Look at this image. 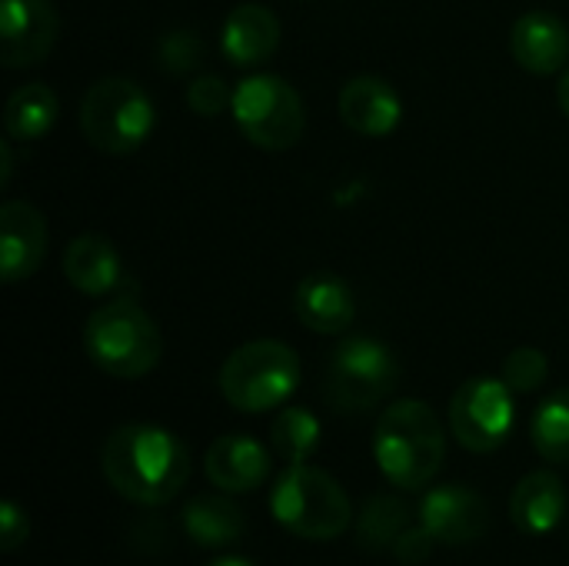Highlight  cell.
<instances>
[{"label":"cell","instance_id":"obj_26","mask_svg":"<svg viewBox=\"0 0 569 566\" xmlns=\"http://www.w3.org/2000/svg\"><path fill=\"white\" fill-rule=\"evenodd\" d=\"M187 103H190V110L200 113V117H217V113L230 110L233 90L227 87L223 77L207 73V77H197V80L187 87Z\"/></svg>","mask_w":569,"mask_h":566},{"label":"cell","instance_id":"obj_20","mask_svg":"<svg viewBox=\"0 0 569 566\" xmlns=\"http://www.w3.org/2000/svg\"><path fill=\"white\" fill-rule=\"evenodd\" d=\"M57 113H60V100L57 93L33 80V83H23L10 93L7 107H3V127H7V137L10 140H40L50 133V127L57 123Z\"/></svg>","mask_w":569,"mask_h":566},{"label":"cell","instance_id":"obj_10","mask_svg":"<svg viewBox=\"0 0 569 566\" xmlns=\"http://www.w3.org/2000/svg\"><path fill=\"white\" fill-rule=\"evenodd\" d=\"M60 33V17L50 0L0 3V63L10 70L47 60Z\"/></svg>","mask_w":569,"mask_h":566},{"label":"cell","instance_id":"obj_15","mask_svg":"<svg viewBox=\"0 0 569 566\" xmlns=\"http://www.w3.org/2000/svg\"><path fill=\"white\" fill-rule=\"evenodd\" d=\"M293 314L307 330L337 337L353 324V314H357L353 290L337 274L313 270L293 290Z\"/></svg>","mask_w":569,"mask_h":566},{"label":"cell","instance_id":"obj_4","mask_svg":"<svg viewBox=\"0 0 569 566\" xmlns=\"http://www.w3.org/2000/svg\"><path fill=\"white\" fill-rule=\"evenodd\" d=\"M80 130L100 153H133L147 143L157 127L150 93L130 77H100L80 100Z\"/></svg>","mask_w":569,"mask_h":566},{"label":"cell","instance_id":"obj_9","mask_svg":"<svg viewBox=\"0 0 569 566\" xmlns=\"http://www.w3.org/2000/svg\"><path fill=\"white\" fill-rule=\"evenodd\" d=\"M513 390L503 377H470L450 400V430L470 454H493L513 430Z\"/></svg>","mask_w":569,"mask_h":566},{"label":"cell","instance_id":"obj_1","mask_svg":"<svg viewBox=\"0 0 569 566\" xmlns=\"http://www.w3.org/2000/svg\"><path fill=\"white\" fill-rule=\"evenodd\" d=\"M100 470L123 500L160 507L187 487L190 450L177 434L163 427L123 424L103 440Z\"/></svg>","mask_w":569,"mask_h":566},{"label":"cell","instance_id":"obj_19","mask_svg":"<svg viewBox=\"0 0 569 566\" xmlns=\"http://www.w3.org/2000/svg\"><path fill=\"white\" fill-rule=\"evenodd\" d=\"M563 514H567V487L560 474L533 470L517 484L513 500H510V517L520 534L543 537L560 527Z\"/></svg>","mask_w":569,"mask_h":566},{"label":"cell","instance_id":"obj_16","mask_svg":"<svg viewBox=\"0 0 569 566\" xmlns=\"http://www.w3.org/2000/svg\"><path fill=\"white\" fill-rule=\"evenodd\" d=\"M510 50L517 63L530 73L550 77L569 60V30L557 13L530 10L510 30Z\"/></svg>","mask_w":569,"mask_h":566},{"label":"cell","instance_id":"obj_29","mask_svg":"<svg viewBox=\"0 0 569 566\" xmlns=\"http://www.w3.org/2000/svg\"><path fill=\"white\" fill-rule=\"evenodd\" d=\"M430 554H433V537H430V530L423 524L407 527L393 544V557L400 564H423V560H430Z\"/></svg>","mask_w":569,"mask_h":566},{"label":"cell","instance_id":"obj_12","mask_svg":"<svg viewBox=\"0 0 569 566\" xmlns=\"http://www.w3.org/2000/svg\"><path fill=\"white\" fill-rule=\"evenodd\" d=\"M47 257V220L27 200H7L0 207V277L20 284L40 270Z\"/></svg>","mask_w":569,"mask_h":566},{"label":"cell","instance_id":"obj_8","mask_svg":"<svg viewBox=\"0 0 569 566\" xmlns=\"http://www.w3.org/2000/svg\"><path fill=\"white\" fill-rule=\"evenodd\" d=\"M230 113L240 133L260 150H287L303 137V97L277 73H253L233 90Z\"/></svg>","mask_w":569,"mask_h":566},{"label":"cell","instance_id":"obj_23","mask_svg":"<svg viewBox=\"0 0 569 566\" xmlns=\"http://www.w3.org/2000/svg\"><path fill=\"white\" fill-rule=\"evenodd\" d=\"M270 444L273 454L290 467L307 464L320 447V420L307 407H287L270 427Z\"/></svg>","mask_w":569,"mask_h":566},{"label":"cell","instance_id":"obj_11","mask_svg":"<svg viewBox=\"0 0 569 566\" xmlns=\"http://www.w3.org/2000/svg\"><path fill=\"white\" fill-rule=\"evenodd\" d=\"M420 524L430 530L437 544L467 547L490 530V507L477 490L463 484H447L433 487L420 500Z\"/></svg>","mask_w":569,"mask_h":566},{"label":"cell","instance_id":"obj_21","mask_svg":"<svg viewBox=\"0 0 569 566\" xmlns=\"http://www.w3.org/2000/svg\"><path fill=\"white\" fill-rule=\"evenodd\" d=\"M180 520L187 537L200 547H227L243 534V510L230 497H213V494L193 497L183 507Z\"/></svg>","mask_w":569,"mask_h":566},{"label":"cell","instance_id":"obj_17","mask_svg":"<svg viewBox=\"0 0 569 566\" xmlns=\"http://www.w3.org/2000/svg\"><path fill=\"white\" fill-rule=\"evenodd\" d=\"M277 47H280V20L273 10L260 3H240L223 20L220 53L233 67H260L277 53Z\"/></svg>","mask_w":569,"mask_h":566},{"label":"cell","instance_id":"obj_31","mask_svg":"<svg viewBox=\"0 0 569 566\" xmlns=\"http://www.w3.org/2000/svg\"><path fill=\"white\" fill-rule=\"evenodd\" d=\"M557 100H560V110L569 117V67L563 70L560 83H557Z\"/></svg>","mask_w":569,"mask_h":566},{"label":"cell","instance_id":"obj_22","mask_svg":"<svg viewBox=\"0 0 569 566\" xmlns=\"http://www.w3.org/2000/svg\"><path fill=\"white\" fill-rule=\"evenodd\" d=\"M410 527V507L393 494H377L363 504V514L357 520V544L367 554L393 550L397 537Z\"/></svg>","mask_w":569,"mask_h":566},{"label":"cell","instance_id":"obj_3","mask_svg":"<svg viewBox=\"0 0 569 566\" xmlns=\"http://www.w3.org/2000/svg\"><path fill=\"white\" fill-rule=\"evenodd\" d=\"M83 350L100 374L117 380H140L160 364L163 337L137 300L120 297L87 317Z\"/></svg>","mask_w":569,"mask_h":566},{"label":"cell","instance_id":"obj_25","mask_svg":"<svg viewBox=\"0 0 569 566\" xmlns=\"http://www.w3.org/2000/svg\"><path fill=\"white\" fill-rule=\"evenodd\" d=\"M547 374H550V360L537 347H517L503 360V367H500V377H503V384L513 394H533V390H540L547 384Z\"/></svg>","mask_w":569,"mask_h":566},{"label":"cell","instance_id":"obj_6","mask_svg":"<svg viewBox=\"0 0 569 566\" xmlns=\"http://www.w3.org/2000/svg\"><path fill=\"white\" fill-rule=\"evenodd\" d=\"M300 387V357L283 340H250L220 367V394L240 414H267Z\"/></svg>","mask_w":569,"mask_h":566},{"label":"cell","instance_id":"obj_18","mask_svg":"<svg viewBox=\"0 0 569 566\" xmlns=\"http://www.w3.org/2000/svg\"><path fill=\"white\" fill-rule=\"evenodd\" d=\"M63 274L73 290H80L87 297H103L120 284L123 264H120V254L110 237L80 234L63 250Z\"/></svg>","mask_w":569,"mask_h":566},{"label":"cell","instance_id":"obj_30","mask_svg":"<svg viewBox=\"0 0 569 566\" xmlns=\"http://www.w3.org/2000/svg\"><path fill=\"white\" fill-rule=\"evenodd\" d=\"M0 160H3V170H0V183H10V170H13V153H10V137L0 143Z\"/></svg>","mask_w":569,"mask_h":566},{"label":"cell","instance_id":"obj_27","mask_svg":"<svg viewBox=\"0 0 569 566\" xmlns=\"http://www.w3.org/2000/svg\"><path fill=\"white\" fill-rule=\"evenodd\" d=\"M170 73H187V70H197L200 60H203V43L187 33V30H173L163 37L160 43V57H157Z\"/></svg>","mask_w":569,"mask_h":566},{"label":"cell","instance_id":"obj_28","mask_svg":"<svg viewBox=\"0 0 569 566\" xmlns=\"http://www.w3.org/2000/svg\"><path fill=\"white\" fill-rule=\"evenodd\" d=\"M30 537V517L27 510H20L13 500L0 504V550L13 554L23 540Z\"/></svg>","mask_w":569,"mask_h":566},{"label":"cell","instance_id":"obj_32","mask_svg":"<svg viewBox=\"0 0 569 566\" xmlns=\"http://www.w3.org/2000/svg\"><path fill=\"white\" fill-rule=\"evenodd\" d=\"M207 566H253L250 560H243V557H220V560H213V564Z\"/></svg>","mask_w":569,"mask_h":566},{"label":"cell","instance_id":"obj_24","mask_svg":"<svg viewBox=\"0 0 569 566\" xmlns=\"http://www.w3.org/2000/svg\"><path fill=\"white\" fill-rule=\"evenodd\" d=\"M530 440L537 454L550 464H569V387L550 394L530 424Z\"/></svg>","mask_w":569,"mask_h":566},{"label":"cell","instance_id":"obj_14","mask_svg":"<svg viewBox=\"0 0 569 566\" xmlns=\"http://www.w3.org/2000/svg\"><path fill=\"white\" fill-rule=\"evenodd\" d=\"M207 480L220 494H250L267 484L270 477V454L257 437L227 434L210 444L203 457Z\"/></svg>","mask_w":569,"mask_h":566},{"label":"cell","instance_id":"obj_2","mask_svg":"<svg viewBox=\"0 0 569 566\" xmlns=\"http://www.w3.org/2000/svg\"><path fill=\"white\" fill-rule=\"evenodd\" d=\"M373 457L383 477L400 490H423L443 467L447 434L423 400H397L373 430Z\"/></svg>","mask_w":569,"mask_h":566},{"label":"cell","instance_id":"obj_13","mask_svg":"<svg viewBox=\"0 0 569 566\" xmlns=\"http://www.w3.org/2000/svg\"><path fill=\"white\" fill-rule=\"evenodd\" d=\"M340 120L360 137H390L403 120V100L390 80L363 73L340 87Z\"/></svg>","mask_w":569,"mask_h":566},{"label":"cell","instance_id":"obj_5","mask_svg":"<svg viewBox=\"0 0 569 566\" xmlns=\"http://www.w3.org/2000/svg\"><path fill=\"white\" fill-rule=\"evenodd\" d=\"M273 520L303 540H337L353 524V507L347 490L323 470L293 464L273 484L270 494Z\"/></svg>","mask_w":569,"mask_h":566},{"label":"cell","instance_id":"obj_7","mask_svg":"<svg viewBox=\"0 0 569 566\" xmlns=\"http://www.w3.org/2000/svg\"><path fill=\"white\" fill-rule=\"evenodd\" d=\"M400 380L393 350L373 337H347L327 364V400L340 414H363L383 404Z\"/></svg>","mask_w":569,"mask_h":566}]
</instances>
